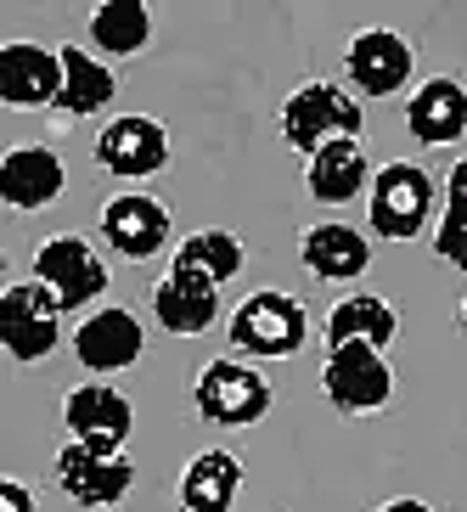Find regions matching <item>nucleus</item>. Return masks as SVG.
I'll use <instances>...</instances> for the list:
<instances>
[{
	"mask_svg": "<svg viewBox=\"0 0 467 512\" xmlns=\"http://www.w3.org/2000/svg\"><path fill=\"white\" fill-rule=\"evenodd\" d=\"M96 164L113 175V181H147L169 164V130L147 113H124L96 136Z\"/></svg>",
	"mask_w": 467,
	"mask_h": 512,
	"instance_id": "nucleus-11",
	"label": "nucleus"
},
{
	"mask_svg": "<svg viewBox=\"0 0 467 512\" xmlns=\"http://www.w3.org/2000/svg\"><path fill=\"white\" fill-rule=\"evenodd\" d=\"M406 130L422 147H451L467 136V91L456 79H428L406 102Z\"/></svg>",
	"mask_w": 467,
	"mask_h": 512,
	"instance_id": "nucleus-18",
	"label": "nucleus"
},
{
	"mask_svg": "<svg viewBox=\"0 0 467 512\" xmlns=\"http://www.w3.org/2000/svg\"><path fill=\"white\" fill-rule=\"evenodd\" d=\"M434 254L456 271H467V158H456L451 181H445V214L434 231Z\"/></svg>",
	"mask_w": 467,
	"mask_h": 512,
	"instance_id": "nucleus-25",
	"label": "nucleus"
},
{
	"mask_svg": "<svg viewBox=\"0 0 467 512\" xmlns=\"http://www.w3.org/2000/svg\"><path fill=\"white\" fill-rule=\"evenodd\" d=\"M310 338V316L304 304L282 287H259L231 310V344L254 361H293Z\"/></svg>",
	"mask_w": 467,
	"mask_h": 512,
	"instance_id": "nucleus-2",
	"label": "nucleus"
},
{
	"mask_svg": "<svg viewBox=\"0 0 467 512\" xmlns=\"http://www.w3.org/2000/svg\"><path fill=\"white\" fill-rule=\"evenodd\" d=\"M34 282L51 287V299H57L62 310H85L91 299L107 293V265L79 231H62V237L40 242V254H34Z\"/></svg>",
	"mask_w": 467,
	"mask_h": 512,
	"instance_id": "nucleus-6",
	"label": "nucleus"
},
{
	"mask_svg": "<svg viewBox=\"0 0 467 512\" xmlns=\"http://www.w3.org/2000/svg\"><path fill=\"white\" fill-rule=\"evenodd\" d=\"M62 428H68V439L85 445V451L124 456L130 428H136V406H130L113 383H79V389L62 400Z\"/></svg>",
	"mask_w": 467,
	"mask_h": 512,
	"instance_id": "nucleus-8",
	"label": "nucleus"
},
{
	"mask_svg": "<svg viewBox=\"0 0 467 512\" xmlns=\"http://www.w3.org/2000/svg\"><path fill=\"white\" fill-rule=\"evenodd\" d=\"M57 484L62 496L85 512H113L130 490H136V467L124 456H102V451H85V445H62L57 451Z\"/></svg>",
	"mask_w": 467,
	"mask_h": 512,
	"instance_id": "nucleus-9",
	"label": "nucleus"
},
{
	"mask_svg": "<svg viewBox=\"0 0 467 512\" xmlns=\"http://www.w3.org/2000/svg\"><path fill=\"white\" fill-rule=\"evenodd\" d=\"M321 389L338 417H372L394 400V372L377 344H332L321 366Z\"/></svg>",
	"mask_w": 467,
	"mask_h": 512,
	"instance_id": "nucleus-4",
	"label": "nucleus"
},
{
	"mask_svg": "<svg viewBox=\"0 0 467 512\" xmlns=\"http://www.w3.org/2000/svg\"><path fill=\"white\" fill-rule=\"evenodd\" d=\"M394 332H400V316H394L389 299H377V293H349L327 310V349L332 344H377L389 349Z\"/></svg>",
	"mask_w": 467,
	"mask_h": 512,
	"instance_id": "nucleus-20",
	"label": "nucleus"
},
{
	"mask_svg": "<svg viewBox=\"0 0 467 512\" xmlns=\"http://www.w3.org/2000/svg\"><path fill=\"white\" fill-rule=\"evenodd\" d=\"M74 355H79V366L96 372V377L130 372V366L147 355V327L136 321V310H124V304H102V310H91V316L79 321Z\"/></svg>",
	"mask_w": 467,
	"mask_h": 512,
	"instance_id": "nucleus-10",
	"label": "nucleus"
},
{
	"mask_svg": "<svg viewBox=\"0 0 467 512\" xmlns=\"http://www.w3.org/2000/svg\"><path fill=\"white\" fill-rule=\"evenodd\" d=\"M62 186H68V169L51 147H12L0 158V197H6V209L17 214H34L57 203Z\"/></svg>",
	"mask_w": 467,
	"mask_h": 512,
	"instance_id": "nucleus-15",
	"label": "nucleus"
},
{
	"mask_svg": "<svg viewBox=\"0 0 467 512\" xmlns=\"http://www.w3.org/2000/svg\"><path fill=\"white\" fill-rule=\"evenodd\" d=\"M0 512H34V490L23 479H0Z\"/></svg>",
	"mask_w": 467,
	"mask_h": 512,
	"instance_id": "nucleus-26",
	"label": "nucleus"
},
{
	"mask_svg": "<svg viewBox=\"0 0 467 512\" xmlns=\"http://www.w3.org/2000/svg\"><path fill=\"white\" fill-rule=\"evenodd\" d=\"M192 406L203 422L214 428H254L265 411H271V383L242 361H209L192 383Z\"/></svg>",
	"mask_w": 467,
	"mask_h": 512,
	"instance_id": "nucleus-5",
	"label": "nucleus"
},
{
	"mask_svg": "<svg viewBox=\"0 0 467 512\" xmlns=\"http://www.w3.org/2000/svg\"><path fill=\"white\" fill-rule=\"evenodd\" d=\"M434 175L417 164H383L372 175V197H366V214H372V237L383 242H411L428 231L434 220Z\"/></svg>",
	"mask_w": 467,
	"mask_h": 512,
	"instance_id": "nucleus-3",
	"label": "nucleus"
},
{
	"mask_svg": "<svg viewBox=\"0 0 467 512\" xmlns=\"http://www.w3.org/2000/svg\"><path fill=\"white\" fill-rule=\"evenodd\" d=\"M242 490V462L231 451H203L181 473V507L186 512H231Z\"/></svg>",
	"mask_w": 467,
	"mask_h": 512,
	"instance_id": "nucleus-22",
	"label": "nucleus"
},
{
	"mask_svg": "<svg viewBox=\"0 0 467 512\" xmlns=\"http://www.w3.org/2000/svg\"><path fill=\"white\" fill-rule=\"evenodd\" d=\"M377 512H434V507L417 501V496H400V501H389V507H377Z\"/></svg>",
	"mask_w": 467,
	"mask_h": 512,
	"instance_id": "nucleus-27",
	"label": "nucleus"
},
{
	"mask_svg": "<svg viewBox=\"0 0 467 512\" xmlns=\"http://www.w3.org/2000/svg\"><path fill=\"white\" fill-rule=\"evenodd\" d=\"M299 259L321 282H361L372 271V242L344 220H327V226H310L299 237Z\"/></svg>",
	"mask_w": 467,
	"mask_h": 512,
	"instance_id": "nucleus-17",
	"label": "nucleus"
},
{
	"mask_svg": "<svg viewBox=\"0 0 467 512\" xmlns=\"http://www.w3.org/2000/svg\"><path fill=\"white\" fill-rule=\"evenodd\" d=\"M102 242L119 259L147 265V259L164 254V242H169V209L158 203V197H147V192L107 197V209H102Z\"/></svg>",
	"mask_w": 467,
	"mask_h": 512,
	"instance_id": "nucleus-13",
	"label": "nucleus"
},
{
	"mask_svg": "<svg viewBox=\"0 0 467 512\" xmlns=\"http://www.w3.org/2000/svg\"><path fill=\"white\" fill-rule=\"evenodd\" d=\"M366 113L361 102L344 91V85H327V79H310L282 102V141L304 158H316L332 141H361Z\"/></svg>",
	"mask_w": 467,
	"mask_h": 512,
	"instance_id": "nucleus-1",
	"label": "nucleus"
},
{
	"mask_svg": "<svg viewBox=\"0 0 467 512\" xmlns=\"http://www.w3.org/2000/svg\"><path fill=\"white\" fill-rule=\"evenodd\" d=\"M456 321H462V332H467V299H462V316H456Z\"/></svg>",
	"mask_w": 467,
	"mask_h": 512,
	"instance_id": "nucleus-28",
	"label": "nucleus"
},
{
	"mask_svg": "<svg viewBox=\"0 0 467 512\" xmlns=\"http://www.w3.org/2000/svg\"><path fill=\"white\" fill-rule=\"evenodd\" d=\"M91 40L107 57H136L152 46V12L141 0H107L91 12Z\"/></svg>",
	"mask_w": 467,
	"mask_h": 512,
	"instance_id": "nucleus-24",
	"label": "nucleus"
},
{
	"mask_svg": "<svg viewBox=\"0 0 467 512\" xmlns=\"http://www.w3.org/2000/svg\"><path fill=\"white\" fill-rule=\"evenodd\" d=\"M366 181H372V164H366L361 141H332L304 164V186H310L316 203H355L366 192Z\"/></svg>",
	"mask_w": 467,
	"mask_h": 512,
	"instance_id": "nucleus-19",
	"label": "nucleus"
},
{
	"mask_svg": "<svg viewBox=\"0 0 467 512\" xmlns=\"http://www.w3.org/2000/svg\"><path fill=\"white\" fill-rule=\"evenodd\" d=\"M242 265H248V254H242L237 231H192L175 248V265L169 271H186V276H203V282L226 287L231 276H242Z\"/></svg>",
	"mask_w": 467,
	"mask_h": 512,
	"instance_id": "nucleus-23",
	"label": "nucleus"
},
{
	"mask_svg": "<svg viewBox=\"0 0 467 512\" xmlns=\"http://www.w3.org/2000/svg\"><path fill=\"white\" fill-rule=\"evenodd\" d=\"M62 96H57V113L68 119H85V113H102L113 96H119V79L107 62H96L85 46H62Z\"/></svg>",
	"mask_w": 467,
	"mask_h": 512,
	"instance_id": "nucleus-21",
	"label": "nucleus"
},
{
	"mask_svg": "<svg viewBox=\"0 0 467 512\" xmlns=\"http://www.w3.org/2000/svg\"><path fill=\"white\" fill-rule=\"evenodd\" d=\"M62 96V57L34 40H6L0 46V102L6 107H57Z\"/></svg>",
	"mask_w": 467,
	"mask_h": 512,
	"instance_id": "nucleus-14",
	"label": "nucleus"
},
{
	"mask_svg": "<svg viewBox=\"0 0 467 512\" xmlns=\"http://www.w3.org/2000/svg\"><path fill=\"white\" fill-rule=\"evenodd\" d=\"M152 316H158L164 332H175V338H203L220 321V287L203 282V276L169 271L164 282L152 287Z\"/></svg>",
	"mask_w": 467,
	"mask_h": 512,
	"instance_id": "nucleus-16",
	"label": "nucleus"
},
{
	"mask_svg": "<svg viewBox=\"0 0 467 512\" xmlns=\"http://www.w3.org/2000/svg\"><path fill=\"white\" fill-rule=\"evenodd\" d=\"M62 304L51 299V287L40 282H12L0 293V344L12 361H46L51 349L62 344Z\"/></svg>",
	"mask_w": 467,
	"mask_h": 512,
	"instance_id": "nucleus-7",
	"label": "nucleus"
},
{
	"mask_svg": "<svg viewBox=\"0 0 467 512\" xmlns=\"http://www.w3.org/2000/svg\"><path fill=\"white\" fill-rule=\"evenodd\" d=\"M344 74L361 96H394L406 91V79L417 74V51L406 34L394 29H361L344 51Z\"/></svg>",
	"mask_w": 467,
	"mask_h": 512,
	"instance_id": "nucleus-12",
	"label": "nucleus"
}]
</instances>
